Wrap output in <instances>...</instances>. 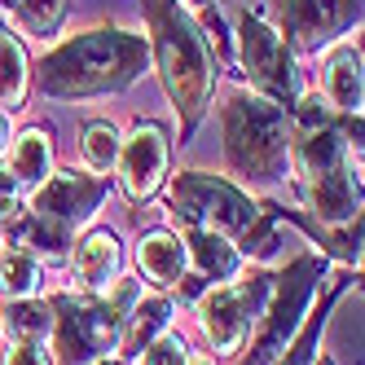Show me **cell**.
<instances>
[{
    "instance_id": "cell-28",
    "label": "cell",
    "mask_w": 365,
    "mask_h": 365,
    "mask_svg": "<svg viewBox=\"0 0 365 365\" xmlns=\"http://www.w3.org/2000/svg\"><path fill=\"white\" fill-rule=\"evenodd\" d=\"M185 365H216V356H207V352H185Z\"/></svg>"
},
{
    "instance_id": "cell-26",
    "label": "cell",
    "mask_w": 365,
    "mask_h": 365,
    "mask_svg": "<svg viewBox=\"0 0 365 365\" xmlns=\"http://www.w3.org/2000/svg\"><path fill=\"white\" fill-rule=\"evenodd\" d=\"M5 365H53V361L36 339H14V348L5 352Z\"/></svg>"
},
{
    "instance_id": "cell-8",
    "label": "cell",
    "mask_w": 365,
    "mask_h": 365,
    "mask_svg": "<svg viewBox=\"0 0 365 365\" xmlns=\"http://www.w3.org/2000/svg\"><path fill=\"white\" fill-rule=\"evenodd\" d=\"M106 180L93 176V172H48L44 185L31 190V220L71 238L75 229H84L93 220V212L106 198Z\"/></svg>"
},
{
    "instance_id": "cell-3",
    "label": "cell",
    "mask_w": 365,
    "mask_h": 365,
    "mask_svg": "<svg viewBox=\"0 0 365 365\" xmlns=\"http://www.w3.org/2000/svg\"><path fill=\"white\" fill-rule=\"evenodd\" d=\"M220 137L229 168L247 180H282L291 172V123L273 97L229 88L220 101Z\"/></svg>"
},
{
    "instance_id": "cell-14",
    "label": "cell",
    "mask_w": 365,
    "mask_h": 365,
    "mask_svg": "<svg viewBox=\"0 0 365 365\" xmlns=\"http://www.w3.org/2000/svg\"><path fill=\"white\" fill-rule=\"evenodd\" d=\"M137 264L141 273L154 282V286H180V277H185V238H176V233L168 229H150L141 233V242H137Z\"/></svg>"
},
{
    "instance_id": "cell-1",
    "label": "cell",
    "mask_w": 365,
    "mask_h": 365,
    "mask_svg": "<svg viewBox=\"0 0 365 365\" xmlns=\"http://www.w3.org/2000/svg\"><path fill=\"white\" fill-rule=\"evenodd\" d=\"M150 66V40L101 27L84 31L66 44H58L53 53L40 62V93L75 101V97H101V93H123L128 84H137Z\"/></svg>"
},
{
    "instance_id": "cell-21",
    "label": "cell",
    "mask_w": 365,
    "mask_h": 365,
    "mask_svg": "<svg viewBox=\"0 0 365 365\" xmlns=\"http://www.w3.org/2000/svg\"><path fill=\"white\" fill-rule=\"evenodd\" d=\"M5 326H9V334L14 339H48L53 334V308H48L44 299H18L14 308H9V317H5Z\"/></svg>"
},
{
    "instance_id": "cell-31",
    "label": "cell",
    "mask_w": 365,
    "mask_h": 365,
    "mask_svg": "<svg viewBox=\"0 0 365 365\" xmlns=\"http://www.w3.org/2000/svg\"><path fill=\"white\" fill-rule=\"evenodd\" d=\"M194 5H207V0H194Z\"/></svg>"
},
{
    "instance_id": "cell-13",
    "label": "cell",
    "mask_w": 365,
    "mask_h": 365,
    "mask_svg": "<svg viewBox=\"0 0 365 365\" xmlns=\"http://www.w3.org/2000/svg\"><path fill=\"white\" fill-rule=\"evenodd\" d=\"M119 269H123V247L110 229H93L88 238L75 247V286H80L84 295H101L110 282H119Z\"/></svg>"
},
{
    "instance_id": "cell-12",
    "label": "cell",
    "mask_w": 365,
    "mask_h": 365,
    "mask_svg": "<svg viewBox=\"0 0 365 365\" xmlns=\"http://www.w3.org/2000/svg\"><path fill=\"white\" fill-rule=\"evenodd\" d=\"M291 36L299 48H322L339 40L361 18V0H291Z\"/></svg>"
},
{
    "instance_id": "cell-15",
    "label": "cell",
    "mask_w": 365,
    "mask_h": 365,
    "mask_svg": "<svg viewBox=\"0 0 365 365\" xmlns=\"http://www.w3.org/2000/svg\"><path fill=\"white\" fill-rule=\"evenodd\" d=\"M322 93H326L330 110L361 115V48H352V44L334 48L326 71H322Z\"/></svg>"
},
{
    "instance_id": "cell-10",
    "label": "cell",
    "mask_w": 365,
    "mask_h": 365,
    "mask_svg": "<svg viewBox=\"0 0 365 365\" xmlns=\"http://www.w3.org/2000/svg\"><path fill=\"white\" fill-rule=\"evenodd\" d=\"M168 159H172V145H168V133L159 123H137L133 137L119 141V180H123V194L128 198H150L154 190L163 185L168 176Z\"/></svg>"
},
{
    "instance_id": "cell-6",
    "label": "cell",
    "mask_w": 365,
    "mask_h": 365,
    "mask_svg": "<svg viewBox=\"0 0 365 365\" xmlns=\"http://www.w3.org/2000/svg\"><path fill=\"white\" fill-rule=\"evenodd\" d=\"M322 282V259L317 255H299L291 259L282 286H273L269 308L255 326V344H251V365H277L282 352L291 348L295 330L304 326V312L312 308V295H317Z\"/></svg>"
},
{
    "instance_id": "cell-11",
    "label": "cell",
    "mask_w": 365,
    "mask_h": 365,
    "mask_svg": "<svg viewBox=\"0 0 365 365\" xmlns=\"http://www.w3.org/2000/svg\"><path fill=\"white\" fill-rule=\"evenodd\" d=\"M304 198L312 207V216L322 225L339 229V225H352L361 216V180H356V163L344 159L330 172L317 176H304Z\"/></svg>"
},
{
    "instance_id": "cell-16",
    "label": "cell",
    "mask_w": 365,
    "mask_h": 365,
    "mask_svg": "<svg viewBox=\"0 0 365 365\" xmlns=\"http://www.w3.org/2000/svg\"><path fill=\"white\" fill-rule=\"evenodd\" d=\"M9 172L22 190H36L48 180V172H53V141H48V133H40V128H27L14 145H9Z\"/></svg>"
},
{
    "instance_id": "cell-4",
    "label": "cell",
    "mask_w": 365,
    "mask_h": 365,
    "mask_svg": "<svg viewBox=\"0 0 365 365\" xmlns=\"http://www.w3.org/2000/svg\"><path fill=\"white\" fill-rule=\"evenodd\" d=\"M172 207L190 233H220V238H242L259 220V207L238 185L212 176V172H180L172 176Z\"/></svg>"
},
{
    "instance_id": "cell-27",
    "label": "cell",
    "mask_w": 365,
    "mask_h": 365,
    "mask_svg": "<svg viewBox=\"0 0 365 365\" xmlns=\"http://www.w3.org/2000/svg\"><path fill=\"white\" fill-rule=\"evenodd\" d=\"M326 123H330V106H326L322 97H308L304 106H299V128L312 133V128H326Z\"/></svg>"
},
{
    "instance_id": "cell-20",
    "label": "cell",
    "mask_w": 365,
    "mask_h": 365,
    "mask_svg": "<svg viewBox=\"0 0 365 365\" xmlns=\"http://www.w3.org/2000/svg\"><path fill=\"white\" fill-rule=\"evenodd\" d=\"M22 97H27V58L9 31H0V106L18 110Z\"/></svg>"
},
{
    "instance_id": "cell-23",
    "label": "cell",
    "mask_w": 365,
    "mask_h": 365,
    "mask_svg": "<svg viewBox=\"0 0 365 365\" xmlns=\"http://www.w3.org/2000/svg\"><path fill=\"white\" fill-rule=\"evenodd\" d=\"M66 14V0H18V18L31 36H53Z\"/></svg>"
},
{
    "instance_id": "cell-19",
    "label": "cell",
    "mask_w": 365,
    "mask_h": 365,
    "mask_svg": "<svg viewBox=\"0 0 365 365\" xmlns=\"http://www.w3.org/2000/svg\"><path fill=\"white\" fill-rule=\"evenodd\" d=\"M40 255L27 251V247H9L5 255H0V295H9V299H27L40 291Z\"/></svg>"
},
{
    "instance_id": "cell-5",
    "label": "cell",
    "mask_w": 365,
    "mask_h": 365,
    "mask_svg": "<svg viewBox=\"0 0 365 365\" xmlns=\"http://www.w3.org/2000/svg\"><path fill=\"white\" fill-rule=\"evenodd\" d=\"M273 295L269 273L251 269L238 286H212L198 304V326L207 334V344L216 348V356H233L242 352V344L251 339V330L259 326Z\"/></svg>"
},
{
    "instance_id": "cell-30",
    "label": "cell",
    "mask_w": 365,
    "mask_h": 365,
    "mask_svg": "<svg viewBox=\"0 0 365 365\" xmlns=\"http://www.w3.org/2000/svg\"><path fill=\"white\" fill-rule=\"evenodd\" d=\"M93 365H123V361H119V356H97Z\"/></svg>"
},
{
    "instance_id": "cell-7",
    "label": "cell",
    "mask_w": 365,
    "mask_h": 365,
    "mask_svg": "<svg viewBox=\"0 0 365 365\" xmlns=\"http://www.w3.org/2000/svg\"><path fill=\"white\" fill-rule=\"evenodd\" d=\"M53 308V334L66 365H93L123 344V312L101 295H66Z\"/></svg>"
},
{
    "instance_id": "cell-22",
    "label": "cell",
    "mask_w": 365,
    "mask_h": 365,
    "mask_svg": "<svg viewBox=\"0 0 365 365\" xmlns=\"http://www.w3.org/2000/svg\"><path fill=\"white\" fill-rule=\"evenodd\" d=\"M119 159V128L115 123H88L84 128V163L88 172H110Z\"/></svg>"
},
{
    "instance_id": "cell-17",
    "label": "cell",
    "mask_w": 365,
    "mask_h": 365,
    "mask_svg": "<svg viewBox=\"0 0 365 365\" xmlns=\"http://www.w3.org/2000/svg\"><path fill=\"white\" fill-rule=\"evenodd\" d=\"M172 299L168 295H141L133 308H128V322H123V344L128 352H141L150 339H159L172 326Z\"/></svg>"
},
{
    "instance_id": "cell-2",
    "label": "cell",
    "mask_w": 365,
    "mask_h": 365,
    "mask_svg": "<svg viewBox=\"0 0 365 365\" xmlns=\"http://www.w3.org/2000/svg\"><path fill=\"white\" fill-rule=\"evenodd\" d=\"M145 27H150V53L159 62L163 88L172 97V106L180 115V128H190L202 119L207 101H212V53H207V40L198 31V22L190 18V9L180 0H145Z\"/></svg>"
},
{
    "instance_id": "cell-9",
    "label": "cell",
    "mask_w": 365,
    "mask_h": 365,
    "mask_svg": "<svg viewBox=\"0 0 365 365\" xmlns=\"http://www.w3.org/2000/svg\"><path fill=\"white\" fill-rule=\"evenodd\" d=\"M238 48H242V66L251 75L255 93L273 97L277 106L295 97V71H291V53H286V40L282 31L264 14L247 9L242 22H238Z\"/></svg>"
},
{
    "instance_id": "cell-24",
    "label": "cell",
    "mask_w": 365,
    "mask_h": 365,
    "mask_svg": "<svg viewBox=\"0 0 365 365\" xmlns=\"http://www.w3.org/2000/svg\"><path fill=\"white\" fill-rule=\"evenodd\" d=\"M185 339L180 334H172V330H163L159 339H150V344L137 352V365H185Z\"/></svg>"
},
{
    "instance_id": "cell-25",
    "label": "cell",
    "mask_w": 365,
    "mask_h": 365,
    "mask_svg": "<svg viewBox=\"0 0 365 365\" xmlns=\"http://www.w3.org/2000/svg\"><path fill=\"white\" fill-rule=\"evenodd\" d=\"M22 207V185L14 180V172L0 163V220H14Z\"/></svg>"
},
{
    "instance_id": "cell-29",
    "label": "cell",
    "mask_w": 365,
    "mask_h": 365,
    "mask_svg": "<svg viewBox=\"0 0 365 365\" xmlns=\"http://www.w3.org/2000/svg\"><path fill=\"white\" fill-rule=\"evenodd\" d=\"M5 141H9V110H0V150H5Z\"/></svg>"
},
{
    "instance_id": "cell-18",
    "label": "cell",
    "mask_w": 365,
    "mask_h": 365,
    "mask_svg": "<svg viewBox=\"0 0 365 365\" xmlns=\"http://www.w3.org/2000/svg\"><path fill=\"white\" fill-rule=\"evenodd\" d=\"M185 259H194V269L212 282H225L238 273V251L220 233H190L185 238Z\"/></svg>"
}]
</instances>
